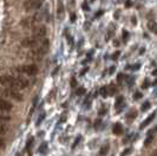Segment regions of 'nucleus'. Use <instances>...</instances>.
<instances>
[{"mask_svg":"<svg viewBox=\"0 0 157 156\" xmlns=\"http://www.w3.org/2000/svg\"><path fill=\"white\" fill-rule=\"evenodd\" d=\"M0 84H1L4 88H7V89L21 90V89H26L29 87L30 82L26 79V78H23V77L1 74L0 76Z\"/></svg>","mask_w":157,"mask_h":156,"instance_id":"nucleus-1","label":"nucleus"},{"mask_svg":"<svg viewBox=\"0 0 157 156\" xmlns=\"http://www.w3.org/2000/svg\"><path fill=\"white\" fill-rule=\"evenodd\" d=\"M49 49H50V43H49V40L47 39H43L37 46H34L33 49H32V51L29 53V56H30V58H32V59H41L43 58V56L49 51Z\"/></svg>","mask_w":157,"mask_h":156,"instance_id":"nucleus-2","label":"nucleus"},{"mask_svg":"<svg viewBox=\"0 0 157 156\" xmlns=\"http://www.w3.org/2000/svg\"><path fill=\"white\" fill-rule=\"evenodd\" d=\"M16 71L21 73V74H27V76H36L38 73V66L36 64H23L16 67Z\"/></svg>","mask_w":157,"mask_h":156,"instance_id":"nucleus-3","label":"nucleus"},{"mask_svg":"<svg viewBox=\"0 0 157 156\" xmlns=\"http://www.w3.org/2000/svg\"><path fill=\"white\" fill-rule=\"evenodd\" d=\"M1 94L4 95V96H6V97H10V98H12V99H14V101H18V102H20V101H23L24 99V97H23V95L18 91V90H13V89H4L3 91H1Z\"/></svg>","mask_w":157,"mask_h":156,"instance_id":"nucleus-4","label":"nucleus"},{"mask_svg":"<svg viewBox=\"0 0 157 156\" xmlns=\"http://www.w3.org/2000/svg\"><path fill=\"white\" fill-rule=\"evenodd\" d=\"M44 0H26L24 3V9L25 11H32V10H38L43 5Z\"/></svg>","mask_w":157,"mask_h":156,"instance_id":"nucleus-5","label":"nucleus"},{"mask_svg":"<svg viewBox=\"0 0 157 156\" xmlns=\"http://www.w3.org/2000/svg\"><path fill=\"white\" fill-rule=\"evenodd\" d=\"M40 20H41L40 14H34V16H32V17L25 18V19L21 21V25L25 26V27H33V26H36Z\"/></svg>","mask_w":157,"mask_h":156,"instance_id":"nucleus-6","label":"nucleus"},{"mask_svg":"<svg viewBox=\"0 0 157 156\" xmlns=\"http://www.w3.org/2000/svg\"><path fill=\"white\" fill-rule=\"evenodd\" d=\"M45 36H46V27L43 26V25H39L34 29V32L32 34V37L38 40V42H41L43 39H45Z\"/></svg>","mask_w":157,"mask_h":156,"instance_id":"nucleus-7","label":"nucleus"},{"mask_svg":"<svg viewBox=\"0 0 157 156\" xmlns=\"http://www.w3.org/2000/svg\"><path fill=\"white\" fill-rule=\"evenodd\" d=\"M13 109L12 103H10L9 101L4 99V98H0V110L3 111H11Z\"/></svg>","mask_w":157,"mask_h":156,"instance_id":"nucleus-8","label":"nucleus"},{"mask_svg":"<svg viewBox=\"0 0 157 156\" xmlns=\"http://www.w3.org/2000/svg\"><path fill=\"white\" fill-rule=\"evenodd\" d=\"M64 13H65V9H64V3H63V0H58V3H57V17L58 19H63L64 17Z\"/></svg>","mask_w":157,"mask_h":156,"instance_id":"nucleus-9","label":"nucleus"},{"mask_svg":"<svg viewBox=\"0 0 157 156\" xmlns=\"http://www.w3.org/2000/svg\"><path fill=\"white\" fill-rule=\"evenodd\" d=\"M155 116H156V114H155V112H152V114H151V115L149 116V117H146V118H145V120L143 121V123H142V124L139 125V129H144V128H145L146 125H149V124H150V123H151L152 121H153Z\"/></svg>","mask_w":157,"mask_h":156,"instance_id":"nucleus-10","label":"nucleus"},{"mask_svg":"<svg viewBox=\"0 0 157 156\" xmlns=\"http://www.w3.org/2000/svg\"><path fill=\"white\" fill-rule=\"evenodd\" d=\"M112 131H113L115 135H121V134L123 132V127L121 125V123H116V124H113Z\"/></svg>","mask_w":157,"mask_h":156,"instance_id":"nucleus-11","label":"nucleus"},{"mask_svg":"<svg viewBox=\"0 0 157 156\" xmlns=\"http://www.w3.org/2000/svg\"><path fill=\"white\" fill-rule=\"evenodd\" d=\"M109 149H110V145H109V143H105L104 145H102V148H101V150H99V154H98V156H105V155L108 154Z\"/></svg>","mask_w":157,"mask_h":156,"instance_id":"nucleus-12","label":"nucleus"},{"mask_svg":"<svg viewBox=\"0 0 157 156\" xmlns=\"http://www.w3.org/2000/svg\"><path fill=\"white\" fill-rule=\"evenodd\" d=\"M148 29H149V31H151L152 33L157 34V24H156L155 21H149V23H148Z\"/></svg>","mask_w":157,"mask_h":156,"instance_id":"nucleus-13","label":"nucleus"},{"mask_svg":"<svg viewBox=\"0 0 157 156\" xmlns=\"http://www.w3.org/2000/svg\"><path fill=\"white\" fill-rule=\"evenodd\" d=\"M106 89H108V94L110 96H113L115 94H117V88L115 84H110L109 87H106Z\"/></svg>","mask_w":157,"mask_h":156,"instance_id":"nucleus-14","label":"nucleus"},{"mask_svg":"<svg viewBox=\"0 0 157 156\" xmlns=\"http://www.w3.org/2000/svg\"><path fill=\"white\" fill-rule=\"evenodd\" d=\"M0 120L9 121V120H11V116L7 114V111H3V110H0Z\"/></svg>","mask_w":157,"mask_h":156,"instance_id":"nucleus-15","label":"nucleus"},{"mask_svg":"<svg viewBox=\"0 0 157 156\" xmlns=\"http://www.w3.org/2000/svg\"><path fill=\"white\" fill-rule=\"evenodd\" d=\"M123 102H124V97L123 96L117 97V99H116V109H118L119 105H123Z\"/></svg>","mask_w":157,"mask_h":156,"instance_id":"nucleus-16","label":"nucleus"},{"mask_svg":"<svg viewBox=\"0 0 157 156\" xmlns=\"http://www.w3.org/2000/svg\"><path fill=\"white\" fill-rule=\"evenodd\" d=\"M137 116V110H135V109H132L128 115H126V118H130V120H132V118H135Z\"/></svg>","mask_w":157,"mask_h":156,"instance_id":"nucleus-17","label":"nucleus"},{"mask_svg":"<svg viewBox=\"0 0 157 156\" xmlns=\"http://www.w3.org/2000/svg\"><path fill=\"white\" fill-rule=\"evenodd\" d=\"M99 92H101V95H102V97H104V98L109 96V94H108V89H106V87H103V88L101 89V91H99Z\"/></svg>","mask_w":157,"mask_h":156,"instance_id":"nucleus-18","label":"nucleus"},{"mask_svg":"<svg viewBox=\"0 0 157 156\" xmlns=\"http://www.w3.org/2000/svg\"><path fill=\"white\" fill-rule=\"evenodd\" d=\"M6 131H7V128H6V125H4L3 123H0V135H4V134H6Z\"/></svg>","mask_w":157,"mask_h":156,"instance_id":"nucleus-19","label":"nucleus"},{"mask_svg":"<svg viewBox=\"0 0 157 156\" xmlns=\"http://www.w3.org/2000/svg\"><path fill=\"white\" fill-rule=\"evenodd\" d=\"M149 108H150V103H149V102H144V104L141 107V110H142V111H145V110H148Z\"/></svg>","mask_w":157,"mask_h":156,"instance_id":"nucleus-20","label":"nucleus"},{"mask_svg":"<svg viewBox=\"0 0 157 156\" xmlns=\"http://www.w3.org/2000/svg\"><path fill=\"white\" fill-rule=\"evenodd\" d=\"M78 96H82V95H84L85 94V89L84 88H79V89H78L77 90V92H76Z\"/></svg>","mask_w":157,"mask_h":156,"instance_id":"nucleus-21","label":"nucleus"},{"mask_svg":"<svg viewBox=\"0 0 157 156\" xmlns=\"http://www.w3.org/2000/svg\"><path fill=\"white\" fill-rule=\"evenodd\" d=\"M141 67V64H135V66H126L128 70H137Z\"/></svg>","mask_w":157,"mask_h":156,"instance_id":"nucleus-22","label":"nucleus"},{"mask_svg":"<svg viewBox=\"0 0 157 156\" xmlns=\"http://www.w3.org/2000/svg\"><path fill=\"white\" fill-rule=\"evenodd\" d=\"M128 38H129V33H128V31H123V42H126L128 40Z\"/></svg>","mask_w":157,"mask_h":156,"instance_id":"nucleus-23","label":"nucleus"},{"mask_svg":"<svg viewBox=\"0 0 157 156\" xmlns=\"http://www.w3.org/2000/svg\"><path fill=\"white\" fill-rule=\"evenodd\" d=\"M32 143H33V138L31 137V138L29 140V142H27V145H26V150H30V148H31Z\"/></svg>","mask_w":157,"mask_h":156,"instance_id":"nucleus-24","label":"nucleus"},{"mask_svg":"<svg viewBox=\"0 0 157 156\" xmlns=\"http://www.w3.org/2000/svg\"><path fill=\"white\" fill-rule=\"evenodd\" d=\"M4 148H5V141H4V138L0 137V150H3Z\"/></svg>","mask_w":157,"mask_h":156,"instance_id":"nucleus-25","label":"nucleus"},{"mask_svg":"<svg viewBox=\"0 0 157 156\" xmlns=\"http://www.w3.org/2000/svg\"><path fill=\"white\" fill-rule=\"evenodd\" d=\"M82 7H83V10H84V11H89V10H90V9H89V5H88V3H86V1H84V3L82 4Z\"/></svg>","mask_w":157,"mask_h":156,"instance_id":"nucleus-26","label":"nucleus"},{"mask_svg":"<svg viewBox=\"0 0 157 156\" xmlns=\"http://www.w3.org/2000/svg\"><path fill=\"white\" fill-rule=\"evenodd\" d=\"M119 54H121V52H119V51H117V52H115V53L112 54V57H111V58H112V60H116V59L118 58V56H119Z\"/></svg>","mask_w":157,"mask_h":156,"instance_id":"nucleus-27","label":"nucleus"},{"mask_svg":"<svg viewBox=\"0 0 157 156\" xmlns=\"http://www.w3.org/2000/svg\"><path fill=\"white\" fill-rule=\"evenodd\" d=\"M133 98H135V99H139V98H142V94H141V92H138V91H137V92H135Z\"/></svg>","mask_w":157,"mask_h":156,"instance_id":"nucleus-28","label":"nucleus"},{"mask_svg":"<svg viewBox=\"0 0 157 156\" xmlns=\"http://www.w3.org/2000/svg\"><path fill=\"white\" fill-rule=\"evenodd\" d=\"M105 112H106V108H105V107H103V108H102V109L99 110V112H98V114H99V115L102 116V115H104Z\"/></svg>","mask_w":157,"mask_h":156,"instance_id":"nucleus-29","label":"nucleus"},{"mask_svg":"<svg viewBox=\"0 0 157 156\" xmlns=\"http://www.w3.org/2000/svg\"><path fill=\"white\" fill-rule=\"evenodd\" d=\"M130 151H131V149H129V148H128V149H125V150L123 151V154H122L121 156H126V155H128V154H129Z\"/></svg>","mask_w":157,"mask_h":156,"instance_id":"nucleus-30","label":"nucleus"},{"mask_svg":"<svg viewBox=\"0 0 157 156\" xmlns=\"http://www.w3.org/2000/svg\"><path fill=\"white\" fill-rule=\"evenodd\" d=\"M70 17H71V19H70V20H71L72 23H74V21H76V14H74V13H71V14H70Z\"/></svg>","mask_w":157,"mask_h":156,"instance_id":"nucleus-31","label":"nucleus"},{"mask_svg":"<svg viewBox=\"0 0 157 156\" xmlns=\"http://www.w3.org/2000/svg\"><path fill=\"white\" fill-rule=\"evenodd\" d=\"M79 140H81V136H78V137H77V140H76V142H74V144L72 145V148H76V145H77L78 143H79Z\"/></svg>","mask_w":157,"mask_h":156,"instance_id":"nucleus-32","label":"nucleus"},{"mask_svg":"<svg viewBox=\"0 0 157 156\" xmlns=\"http://www.w3.org/2000/svg\"><path fill=\"white\" fill-rule=\"evenodd\" d=\"M122 79H123V74H122V73H119V74H118V77H117L118 83H122Z\"/></svg>","mask_w":157,"mask_h":156,"instance_id":"nucleus-33","label":"nucleus"},{"mask_svg":"<svg viewBox=\"0 0 157 156\" xmlns=\"http://www.w3.org/2000/svg\"><path fill=\"white\" fill-rule=\"evenodd\" d=\"M148 85H149V81H148V79H145V81H144V83H143V85H142V87H143V88H144V89H146V88H148Z\"/></svg>","mask_w":157,"mask_h":156,"instance_id":"nucleus-34","label":"nucleus"},{"mask_svg":"<svg viewBox=\"0 0 157 156\" xmlns=\"http://www.w3.org/2000/svg\"><path fill=\"white\" fill-rule=\"evenodd\" d=\"M44 117H45V114H43V115H41V116L39 117V120H38V123H37L38 125H39V124L41 123V121H43V118H44Z\"/></svg>","mask_w":157,"mask_h":156,"instance_id":"nucleus-35","label":"nucleus"},{"mask_svg":"<svg viewBox=\"0 0 157 156\" xmlns=\"http://www.w3.org/2000/svg\"><path fill=\"white\" fill-rule=\"evenodd\" d=\"M131 5H132V3H131V1H130V0H128V1H126V3H125V7H130V6H131Z\"/></svg>","mask_w":157,"mask_h":156,"instance_id":"nucleus-36","label":"nucleus"},{"mask_svg":"<svg viewBox=\"0 0 157 156\" xmlns=\"http://www.w3.org/2000/svg\"><path fill=\"white\" fill-rule=\"evenodd\" d=\"M71 85H72V87H76V85H77V82H76L74 78H72V81H71Z\"/></svg>","mask_w":157,"mask_h":156,"instance_id":"nucleus-37","label":"nucleus"},{"mask_svg":"<svg viewBox=\"0 0 157 156\" xmlns=\"http://www.w3.org/2000/svg\"><path fill=\"white\" fill-rule=\"evenodd\" d=\"M109 72H110V74H111V73H113V72H115V66H112V67H110V70H109Z\"/></svg>","mask_w":157,"mask_h":156,"instance_id":"nucleus-38","label":"nucleus"},{"mask_svg":"<svg viewBox=\"0 0 157 156\" xmlns=\"http://www.w3.org/2000/svg\"><path fill=\"white\" fill-rule=\"evenodd\" d=\"M151 156H157V149L152 151V154H151Z\"/></svg>","mask_w":157,"mask_h":156,"instance_id":"nucleus-39","label":"nucleus"},{"mask_svg":"<svg viewBox=\"0 0 157 156\" xmlns=\"http://www.w3.org/2000/svg\"><path fill=\"white\" fill-rule=\"evenodd\" d=\"M132 24L136 25V17H132Z\"/></svg>","mask_w":157,"mask_h":156,"instance_id":"nucleus-40","label":"nucleus"},{"mask_svg":"<svg viewBox=\"0 0 157 156\" xmlns=\"http://www.w3.org/2000/svg\"><path fill=\"white\" fill-rule=\"evenodd\" d=\"M113 44H115V46H118V45H119V42H118V40H115Z\"/></svg>","mask_w":157,"mask_h":156,"instance_id":"nucleus-41","label":"nucleus"},{"mask_svg":"<svg viewBox=\"0 0 157 156\" xmlns=\"http://www.w3.org/2000/svg\"><path fill=\"white\" fill-rule=\"evenodd\" d=\"M152 74H153V76H156V77H157V69H156V70H153V71H152Z\"/></svg>","mask_w":157,"mask_h":156,"instance_id":"nucleus-42","label":"nucleus"},{"mask_svg":"<svg viewBox=\"0 0 157 156\" xmlns=\"http://www.w3.org/2000/svg\"><path fill=\"white\" fill-rule=\"evenodd\" d=\"M101 14H103V12H102V11H99V12H98V13H97V14H96V17H99V16H101Z\"/></svg>","mask_w":157,"mask_h":156,"instance_id":"nucleus-43","label":"nucleus"},{"mask_svg":"<svg viewBox=\"0 0 157 156\" xmlns=\"http://www.w3.org/2000/svg\"><path fill=\"white\" fill-rule=\"evenodd\" d=\"M118 14H119V12H116V13H115V18H116V19H118Z\"/></svg>","mask_w":157,"mask_h":156,"instance_id":"nucleus-44","label":"nucleus"}]
</instances>
